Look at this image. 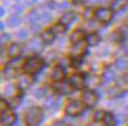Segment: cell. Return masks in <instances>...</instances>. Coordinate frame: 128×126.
<instances>
[{"mask_svg":"<svg viewBox=\"0 0 128 126\" xmlns=\"http://www.w3.org/2000/svg\"><path fill=\"white\" fill-rule=\"evenodd\" d=\"M55 38V33L53 32V30H46L41 33V40L46 44H50Z\"/></svg>","mask_w":128,"mask_h":126,"instance_id":"cell-17","label":"cell"},{"mask_svg":"<svg viewBox=\"0 0 128 126\" xmlns=\"http://www.w3.org/2000/svg\"><path fill=\"white\" fill-rule=\"evenodd\" d=\"M12 11H13V14H21L22 13V6H20V5H14L13 8H12Z\"/></svg>","mask_w":128,"mask_h":126,"instance_id":"cell-37","label":"cell"},{"mask_svg":"<svg viewBox=\"0 0 128 126\" xmlns=\"http://www.w3.org/2000/svg\"><path fill=\"white\" fill-rule=\"evenodd\" d=\"M99 100V97L98 94L92 90H88V91H85L82 93V102L85 104L87 107H93L95 106V104L98 102Z\"/></svg>","mask_w":128,"mask_h":126,"instance_id":"cell-6","label":"cell"},{"mask_svg":"<svg viewBox=\"0 0 128 126\" xmlns=\"http://www.w3.org/2000/svg\"><path fill=\"white\" fill-rule=\"evenodd\" d=\"M68 7H70V4H68V3H62V4H59L58 5L59 10H67Z\"/></svg>","mask_w":128,"mask_h":126,"instance_id":"cell-42","label":"cell"},{"mask_svg":"<svg viewBox=\"0 0 128 126\" xmlns=\"http://www.w3.org/2000/svg\"><path fill=\"white\" fill-rule=\"evenodd\" d=\"M13 93H14V88H13V86H12V85H10V86L6 87L5 94H8L10 97H11V95H13Z\"/></svg>","mask_w":128,"mask_h":126,"instance_id":"cell-40","label":"cell"},{"mask_svg":"<svg viewBox=\"0 0 128 126\" xmlns=\"http://www.w3.org/2000/svg\"><path fill=\"white\" fill-rule=\"evenodd\" d=\"M22 53V47L20 46L19 44H12L11 46L8 47L7 54L12 58H18L20 54Z\"/></svg>","mask_w":128,"mask_h":126,"instance_id":"cell-10","label":"cell"},{"mask_svg":"<svg viewBox=\"0 0 128 126\" xmlns=\"http://www.w3.org/2000/svg\"><path fill=\"white\" fill-rule=\"evenodd\" d=\"M20 100H21V98H19V97H11V101H8L10 107H16L19 105Z\"/></svg>","mask_w":128,"mask_h":126,"instance_id":"cell-33","label":"cell"},{"mask_svg":"<svg viewBox=\"0 0 128 126\" xmlns=\"http://www.w3.org/2000/svg\"><path fill=\"white\" fill-rule=\"evenodd\" d=\"M36 3V0H25V5L26 6H32Z\"/></svg>","mask_w":128,"mask_h":126,"instance_id":"cell-43","label":"cell"},{"mask_svg":"<svg viewBox=\"0 0 128 126\" xmlns=\"http://www.w3.org/2000/svg\"><path fill=\"white\" fill-rule=\"evenodd\" d=\"M114 78H115V72L113 71L110 67L106 68L105 72H104V79H105L106 83H108V81H112V80H114Z\"/></svg>","mask_w":128,"mask_h":126,"instance_id":"cell-23","label":"cell"},{"mask_svg":"<svg viewBox=\"0 0 128 126\" xmlns=\"http://www.w3.org/2000/svg\"><path fill=\"white\" fill-rule=\"evenodd\" d=\"M84 37H85V32L81 31V30H76V31H74L70 36V40L73 44H76L79 41L84 40Z\"/></svg>","mask_w":128,"mask_h":126,"instance_id":"cell-19","label":"cell"},{"mask_svg":"<svg viewBox=\"0 0 128 126\" xmlns=\"http://www.w3.org/2000/svg\"><path fill=\"white\" fill-rule=\"evenodd\" d=\"M104 115H105V111L102 110H99L95 112V114H94V121L98 122V121H101L102 119H104Z\"/></svg>","mask_w":128,"mask_h":126,"instance_id":"cell-32","label":"cell"},{"mask_svg":"<svg viewBox=\"0 0 128 126\" xmlns=\"http://www.w3.org/2000/svg\"><path fill=\"white\" fill-rule=\"evenodd\" d=\"M32 84V78H30L28 75H21L18 81V87L20 90H26L28 87L31 86Z\"/></svg>","mask_w":128,"mask_h":126,"instance_id":"cell-15","label":"cell"},{"mask_svg":"<svg viewBox=\"0 0 128 126\" xmlns=\"http://www.w3.org/2000/svg\"><path fill=\"white\" fill-rule=\"evenodd\" d=\"M28 47L30 50H32L33 52H41L42 51V43L38 39H32L28 44Z\"/></svg>","mask_w":128,"mask_h":126,"instance_id":"cell-20","label":"cell"},{"mask_svg":"<svg viewBox=\"0 0 128 126\" xmlns=\"http://www.w3.org/2000/svg\"><path fill=\"white\" fill-rule=\"evenodd\" d=\"M44 118V111L41 107L34 106L31 107L26 113L25 117V122L27 126H38Z\"/></svg>","mask_w":128,"mask_h":126,"instance_id":"cell-1","label":"cell"},{"mask_svg":"<svg viewBox=\"0 0 128 126\" xmlns=\"http://www.w3.org/2000/svg\"><path fill=\"white\" fill-rule=\"evenodd\" d=\"M21 63H22V61H21V59H20V58H13V60H11V61H10L8 66L18 70V67L21 65Z\"/></svg>","mask_w":128,"mask_h":126,"instance_id":"cell-30","label":"cell"},{"mask_svg":"<svg viewBox=\"0 0 128 126\" xmlns=\"http://www.w3.org/2000/svg\"><path fill=\"white\" fill-rule=\"evenodd\" d=\"M52 30H53V32H54L55 34H56V33H64V32L66 31V26H65V25H62L61 23H59V24L54 25Z\"/></svg>","mask_w":128,"mask_h":126,"instance_id":"cell-28","label":"cell"},{"mask_svg":"<svg viewBox=\"0 0 128 126\" xmlns=\"http://www.w3.org/2000/svg\"><path fill=\"white\" fill-rule=\"evenodd\" d=\"M34 95L36 97V98L42 99L44 97L50 95V92H48V90H47V87H40V88H38L36 91H34Z\"/></svg>","mask_w":128,"mask_h":126,"instance_id":"cell-25","label":"cell"},{"mask_svg":"<svg viewBox=\"0 0 128 126\" xmlns=\"http://www.w3.org/2000/svg\"><path fill=\"white\" fill-rule=\"evenodd\" d=\"M5 74L7 75V77H14L16 74V68H13V67H10L8 66L6 70H5Z\"/></svg>","mask_w":128,"mask_h":126,"instance_id":"cell-35","label":"cell"},{"mask_svg":"<svg viewBox=\"0 0 128 126\" xmlns=\"http://www.w3.org/2000/svg\"><path fill=\"white\" fill-rule=\"evenodd\" d=\"M44 65L45 63L42 59H40L38 57H31L30 59H27L24 63V70L28 74H34L42 70Z\"/></svg>","mask_w":128,"mask_h":126,"instance_id":"cell-2","label":"cell"},{"mask_svg":"<svg viewBox=\"0 0 128 126\" xmlns=\"http://www.w3.org/2000/svg\"><path fill=\"white\" fill-rule=\"evenodd\" d=\"M85 104L82 101H79V100H73V101H70L65 107V112H66L67 115L70 117H78L84 112L85 110Z\"/></svg>","mask_w":128,"mask_h":126,"instance_id":"cell-3","label":"cell"},{"mask_svg":"<svg viewBox=\"0 0 128 126\" xmlns=\"http://www.w3.org/2000/svg\"><path fill=\"white\" fill-rule=\"evenodd\" d=\"M64 77H65V71H64V68L61 66L55 67L53 72H52V79L54 81H60V80L64 79Z\"/></svg>","mask_w":128,"mask_h":126,"instance_id":"cell-18","label":"cell"},{"mask_svg":"<svg viewBox=\"0 0 128 126\" xmlns=\"http://www.w3.org/2000/svg\"><path fill=\"white\" fill-rule=\"evenodd\" d=\"M101 83V79L96 75H88L86 78V85L89 87V88H95L100 85Z\"/></svg>","mask_w":128,"mask_h":126,"instance_id":"cell-13","label":"cell"},{"mask_svg":"<svg viewBox=\"0 0 128 126\" xmlns=\"http://www.w3.org/2000/svg\"><path fill=\"white\" fill-rule=\"evenodd\" d=\"M54 91L59 94H70L74 91V86L72 83L67 81V80H60V81H55L54 86H53Z\"/></svg>","mask_w":128,"mask_h":126,"instance_id":"cell-4","label":"cell"},{"mask_svg":"<svg viewBox=\"0 0 128 126\" xmlns=\"http://www.w3.org/2000/svg\"><path fill=\"white\" fill-rule=\"evenodd\" d=\"M16 114L11 110H6L1 112V125L2 126H12L16 122Z\"/></svg>","mask_w":128,"mask_h":126,"instance_id":"cell-8","label":"cell"},{"mask_svg":"<svg viewBox=\"0 0 128 126\" xmlns=\"http://www.w3.org/2000/svg\"><path fill=\"white\" fill-rule=\"evenodd\" d=\"M122 93H124V88H122V87H119V86H114V87H112V88H109V91H108L109 97H112V98H118V97H120Z\"/></svg>","mask_w":128,"mask_h":126,"instance_id":"cell-22","label":"cell"},{"mask_svg":"<svg viewBox=\"0 0 128 126\" xmlns=\"http://www.w3.org/2000/svg\"><path fill=\"white\" fill-rule=\"evenodd\" d=\"M87 41H79V43L74 44L72 50H70V55H72V58L74 59H79V58H81L82 55L85 54L86 50H87Z\"/></svg>","mask_w":128,"mask_h":126,"instance_id":"cell-5","label":"cell"},{"mask_svg":"<svg viewBox=\"0 0 128 126\" xmlns=\"http://www.w3.org/2000/svg\"><path fill=\"white\" fill-rule=\"evenodd\" d=\"M112 12H113L112 10H108V8H99L96 12H95V17H96V19L99 20L100 23L107 24L113 18Z\"/></svg>","mask_w":128,"mask_h":126,"instance_id":"cell-7","label":"cell"},{"mask_svg":"<svg viewBox=\"0 0 128 126\" xmlns=\"http://www.w3.org/2000/svg\"><path fill=\"white\" fill-rule=\"evenodd\" d=\"M60 66H61L62 68H66V67L70 66V61H68V59H62L61 61H60Z\"/></svg>","mask_w":128,"mask_h":126,"instance_id":"cell-41","label":"cell"},{"mask_svg":"<svg viewBox=\"0 0 128 126\" xmlns=\"http://www.w3.org/2000/svg\"><path fill=\"white\" fill-rule=\"evenodd\" d=\"M27 19L31 25H35L38 21H40V13H38L36 11H33L32 13H30Z\"/></svg>","mask_w":128,"mask_h":126,"instance_id":"cell-24","label":"cell"},{"mask_svg":"<svg viewBox=\"0 0 128 126\" xmlns=\"http://www.w3.org/2000/svg\"><path fill=\"white\" fill-rule=\"evenodd\" d=\"M86 41H87L88 45L94 46V45H98V44H99L100 37H99V34H96V33H90V34H88V36L86 37Z\"/></svg>","mask_w":128,"mask_h":126,"instance_id":"cell-21","label":"cell"},{"mask_svg":"<svg viewBox=\"0 0 128 126\" xmlns=\"http://www.w3.org/2000/svg\"><path fill=\"white\" fill-rule=\"evenodd\" d=\"M115 66H116L118 70H121V71H124V70H126L128 66V63L127 60L124 59V58H120V59L116 60V64H115Z\"/></svg>","mask_w":128,"mask_h":126,"instance_id":"cell-27","label":"cell"},{"mask_svg":"<svg viewBox=\"0 0 128 126\" xmlns=\"http://www.w3.org/2000/svg\"><path fill=\"white\" fill-rule=\"evenodd\" d=\"M0 12H1V13H0L1 16H4V14H5V8H4V7H1V11H0Z\"/></svg>","mask_w":128,"mask_h":126,"instance_id":"cell-47","label":"cell"},{"mask_svg":"<svg viewBox=\"0 0 128 126\" xmlns=\"http://www.w3.org/2000/svg\"><path fill=\"white\" fill-rule=\"evenodd\" d=\"M94 16H95V13L93 12V8H90V7L86 8L85 12H84V18H85V19H87V20L92 19Z\"/></svg>","mask_w":128,"mask_h":126,"instance_id":"cell-31","label":"cell"},{"mask_svg":"<svg viewBox=\"0 0 128 126\" xmlns=\"http://www.w3.org/2000/svg\"><path fill=\"white\" fill-rule=\"evenodd\" d=\"M70 83L76 90H82L86 85V79L82 74H74L70 79Z\"/></svg>","mask_w":128,"mask_h":126,"instance_id":"cell-9","label":"cell"},{"mask_svg":"<svg viewBox=\"0 0 128 126\" xmlns=\"http://www.w3.org/2000/svg\"><path fill=\"white\" fill-rule=\"evenodd\" d=\"M8 107H10L8 101H5V99H1V100H0V110H1V112L8 110Z\"/></svg>","mask_w":128,"mask_h":126,"instance_id":"cell-36","label":"cell"},{"mask_svg":"<svg viewBox=\"0 0 128 126\" xmlns=\"http://www.w3.org/2000/svg\"><path fill=\"white\" fill-rule=\"evenodd\" d=\"M75 18H76V13L75 12H66L60 18V23H61L62 25L67 26V25H70Z\"/></svg>","mask_w":128,"mask_h":126,"instance_id":"cell-14","label":"cell"},{"mask_svg":"<svg viewBox=\"0 0 128 126\" xmlns=\"http://www.w3.org/2000/svg\"><path fill=\"white\" fill-rule=\"evenodd\" d=\"M16 36H18L19 39H26V38L28 37V32L26 31V30H21V31L18 32V34H16Z\"/></svg>","mask_w":128,"mask_h":126,"instance_id":"cell-38","label":"cell"},{"mask_svg":"<svg viewBox=\"0 0 128 126\" xmlns=\"http://www.w3.org/2000/svg\"><path fill=\"white\" fill-rule=\"evenodd\" d=\"M10 39H11V37H10V34H7V33H4V34H1V37H0V41H1L2 45L6 44L7 41H10Z\"/></svg>","mask_w":128,"mask_h":126,"instance_id":"cell-39","label":"cell"},{"mask_svg":"<svg viewBox=\"0 0 128 126\" xmlns=\"http://www.w3.org/2000/svg\"><path fill=\"white\" fill-rule=\"evenodd\" d=\"M20 23H21V19H20L19 14H13V16L10 17V19H8V25H10L11 27H16Z\"/></svg>","mask_w":128,"mask_h":126,"instance_id":"cell-26","label":"cell"},{"mask_svg":"<svg viewBox=\"0 0 128 126\" xmlns=\"http://www.w3.org/2000/svg\"><path fill=\"white\" fill-rule=\"evenodd\" d=\"M53 126H67L66 124H65V121H62V120H59V121L54 122V125Z\"/></svg>","mask_w":128,"mask_h":126,"instance_id":"cell-45","label":"cell"},{"mask_svg":"<svg viewBox=\"0 0 128 126\" xmlns=\"http://www.w3.org/2000/svg\"><path fill=\"white\" fill-rule=\"evenodd\" d=\"M47 6H48L50 8H56V7H58V5L55 4L54 1H50V3L47 4Z\"/></svg>","mask_w":128,"mask_h":126,"instance_id":"cell-44","label":"cell"},{"mask_svg":"<svg viewBox=\"0 0 128 126\" xmlns=\"http://www.w3.org/2000/svg\"><path fill=\"white\" fill-rule=\"evenodd\" d=\"M74 4H81V3H84L85 0H73Z\"/></svg>","mask_w":128,"mask_h":126,"instance_id":"cell-46","label":"cell"},{"mask_svg":"<svg viewBox=\"0 0 128 126\" xmlns=\"http://www.w3.org/2000/svg\"><path fill=\"white\" fill-rule=\"evenodd\" d=\"M122 32H120V31H115L114 32V34L112 36V39L114 40V41H116V43H120L121 40H122Z\"/></svg>","mask_w":128,"mask_h":126,"instance_id":"cell-34","label":"cell"},{"mask_svg":"<svg viewBox=\"0 0 128 126\" xmlns=\"http://www.w3.org/2000/svg\"><path fill=\"white\" fill-rule=\"evenodd\" d=\"M102 121H104L105 126H116V118L110 112H105Z\"/></svg>","mask_w":128,"mask_h":126,"instance_id":"cell-16","label":"cell"},{"mask_svg":"<svg viewBox=\"0 0 128 126\" xmlns=\"http://www.w3.org/2000/svg\"><path fill=\"white\" fill-rule=\"evenodd\" d=\"M40 21H41V23H50V21H52L50 13H48V12L40 13Z\"/></svg>","mask_w":128,"mask_h":126,"instance_id":"cell-29","label":"cell"},{"mask_svg":"<svg viewBox=\"0 0 128 126\" xmlns=\"http://www.w3.org/2000/svg\"><path fill=\"white\" fill-rule=\"evenodd\" d=\"M45 105L47 106V108H50V110H55V108H58L59 105H60V100L58 98H55L53 95H48V98L46 99V101H45Z\"/></svg>","mask_w":128,"mask_h":126,"instance_id":"cell-12","label":"cell"},{"mask_svg":"<svg viewBox=\"0 0 128 126\" xmlns=\"http://www.w3.org/2000/svg\"><path fill=\"white\" fill-rule=\"evenodd\" d=\"M128 4V0H113L110 4V10L113 12H119L121 10H124Z\"/></svg>","mask_w":128,"mask_h":126,"instance_id":"cell-11","label":"cell"}]
</instances>
